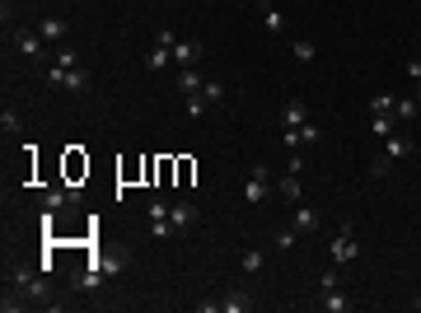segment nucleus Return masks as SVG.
Masks as SVG:
<instances>
[{"instance_id":"obj_1","label":"nucleus","mask_w":421,"mask_h":313,"mask_svg":"<svg viewBox=\"0 0 421 313\" xmlns=\"http://www.w3.org/2000/svg\"><path fill=\"white\" fill-rule=\"evenodd\" d=\"M47 84H52V89H61V94H89V70H84V66H80V70H66V66H47Z\"/></svg>"},{"instance_id":"obj_2","label":"nucleus","mask_w":421,"mask_h":313,"mask_svg":"<svg viewBox=\"0 0 421 313\" xmlns=\"http://www.w3.org/2000/svg\"><path fill=\"white\" fill-rule=\"evenodd\" d=\"M5 290H10V295H24L29 304H47V281L33 276V271H15V276L5 281Z\"/></svg>"},{"instance_id":"obj_3","label":"nucleus","mask_w":421,"mask_h":313,"mask_svg":"<svg viewBox=\"0 0 421 313\" xmlns=\"http://www.w3.org/2000/svg\"><path fill=\"white\" fill-rule=\"evenodd\" d=\"M327 257H332V266H346V262H356V257H360V238H356V229H351V224H346L342 234L327 243Z\"/></svg>"},{"instance_id":"obj_4","label":"nucleus","mask_w":421,"mask_h":313,"mask_svg":"<svg viewBox=\"0 0 421 313\" xmlns=\"http://www.w3.org/2000/svg\"><path fill=\"white\" fill-rule=\"evenodd\" d=\"M267 197H272V169H267V164H253L249 183H244V201H249V206H263Z\"/></svg>"},{"instance_id":"obj_5","label":"nucleus","mask_w":421,"mask_h":313,"mask_svg":"<svg viewBox=\"0 0 421 313\" xmlns=\"http://www.w3.org/2000/svg\"><path fill=\"white\" fill-rule=\"evenodd\" d=\"M38 206H43V211H75L80 192L75 188H43L38 192Z\"/></svg>"},{"instance_id":"obj_6","label":"nucleus","mask_w":421,"mask_h":313,"mask_svg":"<svg viewBox=\"0 0 421 313\" xmlns=\"http://www.w3.org/2000/svg\"><path fill=\"white\" fill-rule=\"evenodd\" d=\"M10 38H15V47H19L24 61H43V56H47V52H43V33H38V29H15Z\"/></svg>"},{"instance_id":"obj_7","label":"nucleus","mask_w":421,"mask_h":313,"mask_svg":"<svg viewBox=\"0 0 421 313\" xmlns=\"http://www.w3.org/2000/svg\"><path fill=\"white\" fill-rule=\"evenodd\" d=\"M253 5H258V19H263V29L272 33V38H286V33H290V19L281 15L272 0H253Z\"/></svg>"},{"instance_id":"obj_8","label":"nucleus","mask_w":421,"mask_h":313,"mask_svg":"<svg viewBox=\"0 0 421 313\" xmlns=\"http://www.w3.org/2000/svg\"><path fill=\"white\" fill-rule=\"evenodd\" d=\"M169 220H173V229H178V234H187V229H197V220H202V211H197V201H173L169 206Z\"/></svg>"},{"instance_id":"obj_9","label":"nucleus","mask_w":421,"mask_h":313,"mask_svg":"<svg viewBox=\"0 0 421 313\" xmlns=\"http://www.w3.org/2000/svg\"><path fill=\"white\" fill-rule=\"evenodd\" d=\"M145 211H150V234H155V238H173V234H178V229H173V220H169V201H150Z\"/></svg>"},{"instance_id":"obj_10","label":"nucleus","mask_w":421,"mask_h":313,"mask_svg":"<svg viewBox=\"0 0 421 313\" xmlns=\"http://www.w3.org/2000/svg\"><path fill=\"white\" fill-rule=\"evenodd\" d=\"M281 141L290 145V150H295V145H318V141H323V131H318L313 122H304V126H281Z\"/></svg>"},{"instance_id":"obj_11","label":"nucleus","mask_w":421,"mask_h":313,"mask_svg":"<svg viewBox=\"0 0 421 313\" xmlns=\"http://www.w3.org/2000/svg\"><path fill=\"white\" fill-rule=\"evenodd\" d=\"M276 197L281 201H290V206H300L304 201V178H300L295 169H286L281 173V183H276Z\"/></svg>"},{"instance_id":"obj_12","label":"nucleus","mask_w":421,"mask_h":313,"mask_svg":"<svg viewBox=\"0 0 421 313\" xmlns=\"http://www.w3.org/2000/svg\"><path fill=\"white\" fill-rule=\"evenodd\" d=\"M38 33H43L47 47H57V43H66V38H71V24H66L61 15H47L43 24H38Z\"/></svg>"},{"instance_id":"obj_13","label":"nucleus","mask_w":421,"mask_h":313,"mask_svg":"<svg viewBox=\"0 0 421 313\" xmlns=\"http://www.w3.org/2000/svg\"><path fill=\"white\" fill-rule=\"evenodd\" d=\"M323 313H351V299H346L342 285H332V290H318V299H313Z\"/></svg>"},{"instance_id":"obj_14","label":"nucleus","mask_w":421,"mask_h":313,"mask_svg":"<svg viewBox=\"0 0 421 313\" xmlns=\"http://www.w3.org/2000/svg\"><path fill=\"white\" fill-rule=\"evenodd\" d=\"M202 56H206L202 43H187V38H178V43H173V70H178V66H197Z\"/></svg>"},{"instance_id":"obj_15","label":"nucleus","mask_w":421,"mask_h":313,"mask_svg":"<svg viewBox=\"0 0 421 313\" xmlns=\"http://www.w3.org/2000/svg\"><path fill=\"white\" fill-rule=\"evenodd\" d=\"M173 84H178V94H202V84H206V79L202 75H197V66H178V70H173Z\"/></svg>"},{"instance_id":"obj_16","label":"nucleus","mask_w":421,"mask_h":313,"mask_svg":"<svg viewBox=\"0 0 421 313\" xmlns=\"http://www.w3.org/2000/svg\"><path fill=\"white\" fill-rule=\"evenodd\" d=\"M318 224H323V215H318L313 206H304V201H300V206H295V220H290V229H295V234H313Z\"/></svg>"},{"instance_id":"obj_17","label":"nucleus","mask_w":421,"mask_h":313,"mask_svg":"<svg viewBox=\"0 0 421 313\" xmlns=\"http://www.w3.org/2000/svg\"><path fill=\"white\" fill-rule=\"evenodd\" d=\"M384 155H389L393 164H403V159L412 155V136H403V131H393V136H384Z\"/></svg>"},{"instance_id":"obj_18","label":"nucleus","mask_w":421,"mask_h":313,"mask_svg":"<svg viewBox=\"0 0 421 313\" xmlns=\"http://www.w3.org/2000/svg\"><path fill=\"white\" fill-rule=\"evenodd\" d=\"M309 122V108H304V98H290L286 108H281V126H304Z\"/></svg>"},{"instance_id":"obj_19","label":"nucleus","mask_w":421,"mask_h":313,"mask_svg":"<svg viewBox=\"0 0 421 313\" xmlns=\"http://www.w3.org/2000/svg\"><path fill=\"white\" fill-rule=\"evenodd\" d=\"M145 66H150V70H173V47H150L145 52Z\"/></svg>"},{"instance_id":"obj_20","label":"nucleus","mask_w":421,"mask_h":313,"mask_svg":"<svg viewBox=\"0 0 421 313\" xmlns=\"http://www.w3.org/2000/svg\"><path fill=\"white\" fill-rule=\"evenodd\" d=\"M249 309H253V299L244 290H230V295L220 299V313H249Z\"/></svg>"},{"instance_id":"obj_21","label":"nucleus","mask_w":421,"mask_h":313,"mask_svg":"<svg viewBox=\"0 0 421 313\" xmlns=\"http://www.w3.org/2000/svg\"><path fill=\"white\" fill-rule=\"evenodd\" d=\"M370 131L384 141V136H393V131H398V117H393V112H374V117H370Z\"/></svg>"},{"instance_id":"obj_22","label":"nucleus","mask_w":421,"mask_h":313,"mask_svg":"<svg viewBox=\"0 0 421 313\" xmlns=\"http://www.w3.org/2000/svg\"><path fill=\"white\" fill-rule=\"evenodd\" d=\"M393 117H398V122H417V117H421L417 94H412V98H398V103H393Z\"/></svg>"},{"instance_id":"obj_23","label":"nucleus","mask_w":421,"mask_h":313,"mask_svg":"<svg viewBox=\"0 0 421 313\" xmlns=\"http://www.w3.org/2000/svg\"><path fill=\"white\" fill-rule=\"evenodd\" d=\"M52 61H57V66H66V70H80V66H84V61L75 56V47H71V43H57V52H52Z\"/></svg>"},{"instance_id":"obj_24","label":"nucleus","mask_w":421,"mask_h":313,"mask_svg":"<svg viewBox=\"0 0 421 313\" xmlns=\"http://www.w3.org/2000/svg\"><path fill=\"white\" fill-rule=\"evenodd\" d=\"M263 266H267V252H263V248H249L244 257H239V271H244V276H253V271H263Z\"/></svg>"},{"instance_id":"obj_25","label":"nucleus","mask_w":421,"mask_h":313,"mask_svg":"<svg viewBox=\"0 0 421 313\" xmlns=\"http://www.w3.org/2000/svg\"><path fill=\"white\" fill-rule=\"evenodd\" d=\"M0 131H5V136H19V131H24V117H19L10 103H5V112H0Z\"/></svg>"},{"instance_id":"obj_26","label":"nucleus","mask_w":421,"mask_h":313,"mask_svg":"<svg viewBox=\"0 0 421 313\" xmlns=\"http://www.w3.org/2000/svg\"><path fill=\"white\" fill-rule=\"evenodd\" d=\"M202 98L211 103V108H216V103H225V84H220V79H206V84H202Z\"/></svg>"},{"instance_id":"obj_27","label":"nucleus","mask_w":421,"mask_h":313,"mask_svg":"<svg viewBox=\"0 0 421 313\" xmlns=\"http://www.w3.org/2000/svg\"><path fill=\"white\" fill-rule=\"evenodd\" d=\"M183 112H187V117H206V112H211V103H206L202 94H187V108Z\"/></svg>"},{"instance_id":"obj_28","label":"nucleus","mask_w":421,"mask_h":313,"mask_svg":"<svg viewBox=\"0 0 421 313\" xmlns=\"http://www.w3.org/2000/svg\"><path fill=\"white\" fill-rule=\"evenodd\" d=\"M290 52H295V61H313V56H318V47H313V43H304V38H295V43H290Z\"/></svg>"},{"instance_id":"obj_29","label":"nucleus","mask_w":421,"mask_h":313,"mask_svg":"<svg viewBox=\"0 0 421 313\" xmlns=\"http://www.w3.org/2000/svg\"><path fill=\"white\" fill-rule=\"evenodd\" d=\"M332 285H342V266H327L323 276H318V290H332Z\"/></svg>"},{"instance_id":"obj_30","label":"nucleus","mask_w":421,"mask_h":313,"mask_svg":"<svg viewBox=\"0 0 421 313\" xmlns=\"http://www.w3.org/2000/svg\"><path fill=\"white\" fill-rule=\"evenodd\" d=\"M295 243H300V234H295V229H276V248H281V252H290Z\"/></svg>"},{"instance_id":"obj_31","label":"nucleus","mask_w":421,"mask_h":313,"mask_svg":"<svg viewBox=\"0 0 421 313\" xmlns=\"http://www.w3.org/2000/svg\"><path fill=\"white\" fill-rule=\"evenodd\" d=\"M393 103H398L393 94H374L370 98V112H393Z\"/></svg>"},{"instance_id":"obj_32","label":"nucleus","mask_w":421,"mask_h":313,"mask_svg":"<svg viewBox=\"0 0 421 313\" xmlns=\"http://www.w3.org/2000/svg\"><path fill=\"white\" fill-rule=\"evenodd\" d=\"M370 173H374V178H389V173H393V159H389V155H379V159L370 164Z\"/></svg>"},{"instance_id":"obj_33","label":"nucleus","mask_w":421,"mask_h":313,"mask_svg":"<svg viewBox=\"0 0 421 313\" xmlns=\"http://www.w3.org/2000/svg\"><path fill=\"white\" fill-rule=\"evenodd\" d=\"M407 75H412V84H417V103H421V61H407Z\"/></svg>"},{"instance_id":"obj_34","label":"nucleus","mask_w":421,"mask_h":313,"mask_svg":"<svg viewBox=\"0 0 421 313\" xmlns=\"http://www.w3.org/2000/svg\"><path fill=\"white\" fill-rule=\"evenodd\" d=\"M412 309H421V295H417V299H412Z\"/></svg>"}]
</instances>
